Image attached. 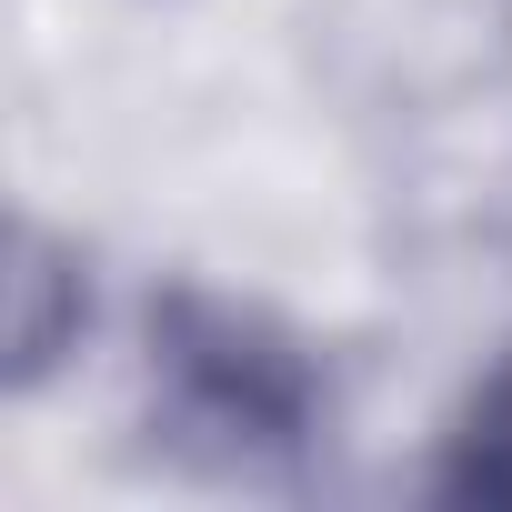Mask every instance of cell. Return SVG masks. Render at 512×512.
I'll return each instance as SVG.
<instances>
[{
  "instance_id": "6da1fadb",
  "label": "cell",
  "mask_w": 512,
  "mask_h": 512,
  "mask_svg": "<svg viewBox=\"0 0 512 512\" xmlns=\"http://www.w3.org/2000/svg\"><path fill=\"white\" fill-rule=\"evenodd\" d=\"M131 432L211 492H302L342 442V372L292 312L171 272L131 312Z\"/></svg>"
},
{
  "instance_id": "3957f363",
  "label": "cell",
  "mask_w": 512,
  "mask_h": 512,
  "mask_svg": "<svg viewBox=\"0 0 512 512\" xmlns=\"http://www.w3.org/2000/svg\"><path fill=\"white\" fill-rule=\"evenodd\" d=\"M432 502L462 512H512V332L492 342V362L462 382L442 452H432Z\"/></svg>"
},
{
  "instance_id": "7a4b0ae2",
  "label": "cell",
  "mask_w": 512,
  "mask_h": 512,
  "mask_svg": "<svg viewBox=\"0 0 512 512\" xmlns=\"http://www.w3.org/2000/svg\"><path fill=\"white\" fill-rule=\"evenodd\" d=\"M101 332V272H91V241L21 211L11 241H0V392L41 402Z\"/></svg>"
}]
</instances>
